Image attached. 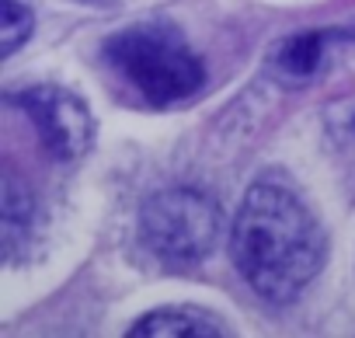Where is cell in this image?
<instances>
[{
    "instance_id": "obj_8",
    "label": "cell",
    "mask_w": 355,
    "mask_h": 338,
    "mask_svg": "<svg viewBox=\"0 0 355 338\" xmlns=\"http://www.w3.org/2000/svg\"><path fill=\"white\" fill-rule=\"evenodd\" d=\"M32 35V15L18 0H4V56L18 53V46Z\"/></svg>"
},
{
    "instance_id": "obj_4",
    "label": "cell",
    "mask_w": 355,
    "mask_h": 338,
    "mask_svg": "<svg viewBox=\"0 0 355 338\" xmlns=\"http://www.w3.org/2000/svg\"><path fill=\"white\" fill-rule=\"evenodd\" d=\"M21 105V112L35 122V133L42 140V146L56 157V160H80L91 143H94V122L91 112L80 98H73L63 87H28L15 98Z\"/></svg>"
},
{
    "instance_id": "obj_7",
    "label": "cell",
    "mask_w": 355,
    "mask_h": 338,
    "mask_svg": "<svg viewBox=\"0 0 355 338\" xmlns=\"http://www.w3.org/2000/svg\"><path fill=\"white\" fill-rule=\"evenodd\" d=\"M28 223H32V196L18 185L15 175L4 178V241L11 248V255L18 251L21 237L28 234Z\"/></svg>"
},
{
    "instance_id": "obj_1",
    "label": "cell",
    "mask_w": 355,
    "mask_h": 338,
    "mask_svg": "<svg viewBox=\"0 0 355 338\" xmlns=\"http://www.w3.org/2000/svg\"><path fill=\"white\" fill-rule=\"evenodd\" d=\"M230 251L258 296L289 303L320 272L324 234L313 213L289 189L258 182L241 203Z\"/></svg>"
},
{
    "instance_id": "obj_5",
    "label": "cell",
    "mask_w": 355,
    "mask_h": 338,
    "mask_svg": "<svg viewBox=\"0 0 355 338\" xmlns=\"http://www.w3.org/2000/svg\"><path fill=\"white\" fill-rule=\"evenodd\" d=\"M129 335H146V338H216L227 335V324L202 310H153L132 324Z\"/></svg>"
},
{
    "instance_id": "obj_6",
    "label": "cell",
    "mask_w": 355,
    "mask_h": 338,
    "mask_svg": "<svg viewBox=\"0 0 355 338\" xmlns=\"http://www.w3.org/2000/svg\"><path fill=\"white\" fill-rule=\"evenodd\" d=\"M320 56H324V35H320V32H310V35L289 39V42L279 49L275 67H279V74H282L289 84H303V81L313 77Z\"/></svg>"
},
{
    "instance_id": "obj_2",
    "label": "cell",
    "mask_w": 355,
    "mask_h": 338,
    "mask_svg": "<svg viewBox=\"0 0 355 338\" xmlns=\"http://www.w3.org/2000/svg\"><path fill=\"white\" fill-rule=\"evenodd\" d=\"M115 74L146 101V105H174L196 94L206 81L202 60L192 53L185 35L171 25H132L108 39L105 46Z\"/></svg>"
},
{
    "instance_id": "obj_3",
    "label": "cell",
    "mask_w": 355,
    "mask_h": 338,
    "mask_svg": "<svg viewBox=\"0 0 355 338\" xmlns=\"http://www.w3.org/2000/svg\"><path fill=\"white\" fill-rule=\"evenodd\" d=\"M220 206L196 189L157 192L139 210V237L153 258L174 269L202 262L220 237Z\"/></svg>"
}]
</instances>
